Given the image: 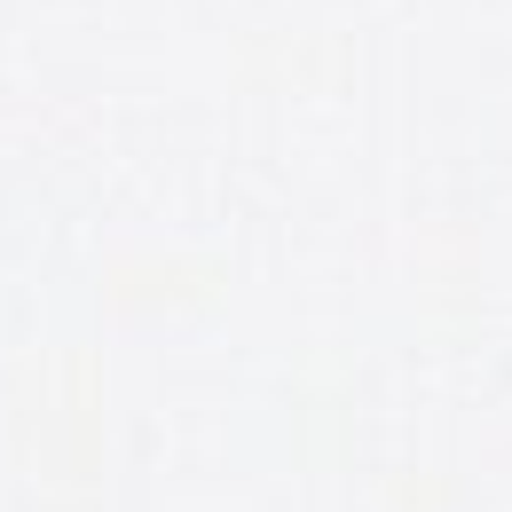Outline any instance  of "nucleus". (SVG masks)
Returning a JSON list of instances; mask_svg holds the SVG:
<instances>
[]
</instances>
